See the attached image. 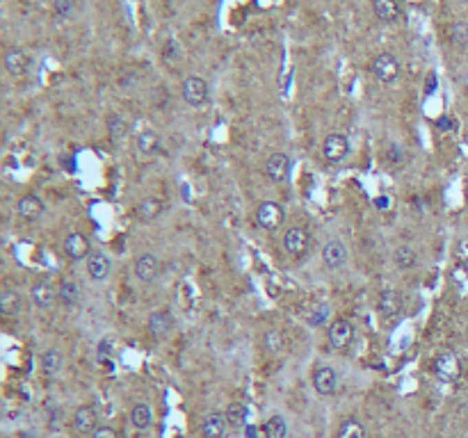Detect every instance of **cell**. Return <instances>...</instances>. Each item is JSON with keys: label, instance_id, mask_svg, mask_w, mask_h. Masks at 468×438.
Returning <instances> with one entry per match:
<instances>
[{"label": "cell", "instance_id": "1", "mask_svg": "<svg viewBox=\"0 0 468 438\" xmlns=\"http://www.w3.org/2000/svg\"><path fill=\"white\" fill-rule=\"evenodd\" d=\"M181 96L190 107H203L210 98V87L201 76H188L181 85Z\"/></svg>", "mask_w": 468, "mask_h": 438}, {"label": "cell", "instance_id": "2", "mask_svg": "<svg viewBox=\"0 0 468 438\" xmlns=\"http://www.w3.org/2000/svg\"><path fill=\"white\" fill-rule=\"evenodd\" d=\"M370 74L377 78L379 83L391 85L398 80L400 76V62L393 53H379L375 55V60L370 62Z\"/></svg>", "mask_w": 468, "mask_h": 438}, {"label": "cell", "instance_id": "3", "mask_svg": "<svg viewBox=\"0 0 468 438\" xmlns=\"http://www.w3.org/2000/svg\"><path fill=\"white\" fill-rule=\"evenodd\" d=\"M283 221H286V210L276 201H263L256 208V224L265 231H279Z\"/></svg>", "mask_w": 468, "mask_h": 438}, {"label": "cell", "instance_id": "4", "mask_svg": "<svg viewBox=\"0 0 468 438\" xmlns=\"http://www.w3.org/2000/svg\"><path fill=\"white\" fill-rule=\"evenodd\" d=\"M434 372L441 382L452 384L462 377V361H459L455 351H441V354L434 358Z\"/></svg>", "mask_w": 468, "mask_h": 438}, {"label": "cell", "instance_id": "5", "mask_svg": "<svg viewBox=\"0 0 468 438\" xmlns=\"http://www.w3.org/2000/svg\"><path fill=\"white\" fill-rule=\"evenodd\" d=\"M347 153H350V140H347V135L343 133H329L327 138L322 142V155L324 160L331 162V164H338L343 162Z\"/></svg>", "mask_w": 468, "mask_h": 438}, {"label": "cell", "instance_id": "6", "mask_svg": "<svg viewBox=\"0 0 468 438\" xmlns=\"http://www.w3.org/2000/svg\"><path fill=\"white\" fill-rule=\"evenodd\" d=\"M290 171H293V160H290L288 153H281V151H276L267 157L265 162V176L269 178L272 183L281 185L286 183L290 178Z\"/></svg>", "mask_w": 468, "mask_h": 438}, {"label": "cell", "instance_id": "7", "mask_svg": "<svg viewBox=\"0 0 468 438\" xmlns=\"http://www.w3.org/2000/svg\"><path fill=\"white\" fill-rule=\"evenodd\" d=\"M311 247V233L304 226H290L286 233H283V249L288 251L290 256L302 258Z\"/></svg>", "mask_w": 468, "mask_h": 438}, {"label": "cell", "instance_id": "8", "mask_svg": "<svg viewBox=\"0 0 468 438\" xmlns=\"http://www.w3.org/2000/svg\"><path fill=\"white\" fill-rule=\"evenodd\" d=\"M354 325L350 320H345V318H338L331 322V327H329V342H331V347L338 349V351H343L347 349L350 344L354 342Z\"/></svg>", "mask_w": 468, "mask_h": 438}, {"label": "cell", "instance_id": "9", "mask_svg": "<svg viewBox=\"0 0 468 438\" xmlns=\"http://www.w3.org/2000/svg\"><path fill=\"white\" fill-rule=\"evenodd\" d=\"M65 254H67L69 261H74V263L87 261V258L91 256V244L82 233L74 231L65 238Z\"/></svg>", "mask_w": 468, "mask_h": 438}, {"label": "cell", "instance_id": "10", "mask_svg": "<svg viewBox=\"0 0 468 438\" xmlns=\"http://www.w3.org/2000/svg\"><path fill=\"white\" fill-rule=\"evenodd\" d=\"M135 276L140 278L142 283H153L160 274V263L153 254H140L135 258Z\"/></svg>", "mask_w": 468, "mask_h": 438}, {"label": "cell", "instance_id": "11", "mask_svg": "<svg viewBox=\"0 0 468 438\" xmlns=\"http://www.w3.org/2000/svg\"><path fill=\"white\" fill-rule=\"evenodd\" d=\"M313 388L324 395V397H329V395H334L338 388V372L331 368V365H320V368H315L313 372Z\"/></svg>", "mask_w": 468, "mask_h": 438}, {"label": "cell", "instance_id": "12", "mask_svg": "<svg viewBox=\"0 0 468 438\" xmlns=\"http://www.w3.org/2000/svg\"><path fill=\"white\" fill-rule=\"evenodd\" d=\"M5 69L7 74L14 76V78H23L27 74V69H30V57L23 48H7L5 50Z\"/></svg>", "mask_w": 468, "mask_h": 438}, {"label": "cell", "instance_id": "13", "mask_svg": "<svg viewBox=\"0 0 468 438\" xmlns=\"http://www.w3.org/2000/svg\"><path fill=\"white\" fill-rule=\"evenodd\" d=\"M16 212H19V217H21V219H25V221H37V219L44 217L46 204H44V201H41L37 195H25V197H21V199H19Z\"/></svg>", "mask_w": 468, "mask_h": 438}, {"label": "cell", "instance_id": "14", "mask_svg": "<svg viewBox=\"0 0 468 438\" xmlns=\"http://www.w3.org/2000/svg\"><path fill=\"white\" fill-rule=\"evenodd\" d=\"M85 263H87V274L91 281H105V278L110 276L112 261L105 251H91V256Z\"/></svg>", "mask_w": 468, "mask_h": 438}, {"label": "cell", "instance_id": "15", "mask_svg": "<svg viewBox=\"0 0 468 438\" xmlns=\"http://www.w3.org/2000/svg\"><path fill=\"white\" fill-rule=\"evenodd\" d=\"M322 263L329 270H340L347 263V247L340 240H329L322 247Z\"/></svg>", "mask_w": 468, "mask_h": 438}, {"label": "cell", "instance_id": "16", "mask_svg": "<svg viewBox=\"0 0 468 438\" xmlns=\"http://www.w3.org/2000/svg\"><path fill=\"white\" fill-rule=\"evenodd\" d=\"M146 327H148V331H151L153 338H158V340L167 338L174 329V315L169 311H153L151 315H148Z\"/></svg>", "mask_w": 468, "mask_h": 438}, {"label": "cell", "instance_id": "17", "mask_svg": "<svg viewBox=\"0 0 468 438\" xmlns=\"http://www.w3.org/2000/svg\"><path fill=\"white\" fill-rule=\"evenodd\" d=\"M226 429H229V420H226L224 413L210 411V413L203 415V420H201V436L203 438H224Z\"/></svg>", "mask_w": 468, "mask_h": 438}, {"label": "cell", "instance_id": "18", "mask_svg": "<svg viewBox=\"0 0 468 438\" xmlns=\"http://www.w3.org/2000/svg\"><path fill=\"white\" fill-rule=\"evenodd\" d=\"M74 429L78 434H94L98 429V413L94 406H78L74 413Z\"/></svg>", "mask_w": 468, "mask_h": 438}, {"label": "cell", "instance_id": "19", "mask_svg": "<svg viewBox=\"0 0 468 438\" xmlns=\"http://www.w3.org/2000/svg\"><path fill=\"white\" fill-rule=\"evenodd\" d=\"M377 311L384 315V318H395V315L402 311V294L393 288H386L377 299Z\"/></svg>", "mask_w": 468, "mask_h": 438}, {"label": "cell", "instance_id": "20", "mask_svg": "<svg viewBox=\"0 0 468 438\" xmlns=\"http://www.w3.org/2000/svg\"><path fill=\"white\" fill-rule=\"evenodd\" d=\"M30 297H32L34 304H37V308H41V311H48V308L55 304L58 292H55V288L48 281H37L30 288Z\"/></svg>", "mask_w": 468, "mask_h": 438}, {"label": "cell", "instance_id": "21", "mask_svg": "<svg viewBox=\"0 0 468 438\" xmlns=\"http://www.w3.org/2000/svg\"><path fill=\"white\" fill-rule=\"evenodd\" d=\"M372 12L381 23H395L400 19L398 0H372Z\"/></svg>", "mask_w": 468, "mask_h": 438}, {"label": "cell", "instance_id": "22", "mask_svg": "<svg viewBox=\"0 0 468 438\" xmlns=\"http://www.w3.org/2000/svg\"><path fill=\"white\" fill-rule=\"evenodd\" d=\"M135 149H137V153L142 157H151L155 151L160 149V138L158 133L151 131V128H146V131H142L137 135V140H135Z\"/></svg>", "mask_w": 468, "mask_h": 438}, {"label": "cell", "instance_id": "23", "mask_svg": "<svg viewBox=\"0 0 468 438\" xmlns=\"http://www.w3.org/2000/svg\"><path fill=\"white\" fill-rule=\"evenodd\" d=\"M58 299L65 304L67 308H76L80 304V285L74 278H65L58 285Z\"/></svg>", "mask_w": 468, "mask_h": 438}, {"label": "cell", "instance_id": "24", "mask_svg": "<svg viewBox=\"0 0 468 438\" xmlns=\"http://www.w3.org/2000/svg\"><path fill=\"white\" fill-rule=\"evenodd\" d=\"M129 124H126V119L122 117L119 112H112L108 114V133H110V140H112V144H122V142L129 138Z\"/></svg>", "mask_w": 468, "mask_h": 438}, {"label": "cell", "instance_id": "25", "mask_svg": "<svg viewBox=\"0 0 468 438\" xmlns=\"http://www.w3.org/2000/svg\"><path fill=\"white\" fill-rule=\"evenodd\" d=\"M226 420H229V427H247V418H249V408H247L245 402H231L226 406Z\"/></svg>", "mask_w": 468, "mask_h": 438}, {"label": "cell", "instance_id": "26", "mask_svg": "<svg viewBox=\"0 0 468 438\" xmlns=\"http://www.w3.org/2000/svg\"><path fill=\"white\" fill-rule=\"evenodd\" d=\"M160 212H162V204H160V199H155V197L142 199L137 208H135V215H137L140 221H151L158 217Z\"/></svg>", "mask_w": 468, "mask_h": 438}, {"label": "cell", "instance_id": "27", "mask_svg": "<svg viewBox=\"0 0 468 438\" xmlns=\"http://www.w3.org/2000/svg\"><path fill=\"white\" fill-rule=\"evenodd\" d=\"M62 368H65V356H62V351L46 349L44 354H41V370H44L48 377L58 375Z\"/></svg>", "mask_w": 468, "mask_h": 438}, {"label": "cell", "instance_id": "28", "mask_svg": "<svg viewBox=\"0 0 468 438\" xmlns=\"http://www.w3.org/2000/svg\"><path fill=\"white\" fill-rule=\"evenodd\" d=\"M131 422L137 429H148L153 425V408L144 404V402H140V404H135L133 406V411H131Z\"/></svg>", "mask_w": 468, "mask_h": 438}, {"label": "cell", "instance_id": "29", "mask_svg": "<svg viewBox=\"0 0 468 438\" xmlns=\"http://www.w3.org/2000/svg\"><path fill=\"white\" fill-rule=\"evenodd\" d=\"M21 294L14 292V290H5L0 294V313L5 315V318H12V315H19L21 313Z\"/></svg>", "mask_w": 468, "mask_h": 438}, {"label": "cell", "instance_id": "30", "mask_svg": "<svg viewBox=\"0 0 468 438\" xmlns=\"http://www.w3.org/2000/svg\"><path fill=\"white\" fill-rule=\"evenodd\" d=\"M260 429H263L265 438H286V434H288V425H286V420H283V415H272V418H267L265 425Z\"/></svg>", "mask_w": 468, "mask_h": 438}, {"label": "cell", "instance_id": "31", "mask_svg": "<svg viewBox=\"0 0 468 438\" xmlns=\"http://www.w3.org/2000/svg\"><path fill=\"white\" fill-rule=\"evenodd\" d=\"M393 263L398 270H411L416 265V251L411 249L409 244H400V247L393 251Z\"/></svg>", "mask_w": 468, "mask_h": 438}, {"label": "cell", "instance_id": "32", "mask_svg": "<svg viewBox=\"0 0 468 438\" xmlns=\"http://www.w3.org/2000/svg\"><path fill=\"white\" fill-rule=\"evenodd\" d=\"M338 438H366V427L357 418H347L338 427Z\"/></svg>", "mask_w": 468, "mask_h": 438}, {"label": "cell", "instance_id": "33", "mask_svg": "<svg viewBox=\"0 0 468 438\" xmlns=\"http://www.w3.org/2000/svg\"><path fill=\"white\" fill-rule=\"evenodd\" d=\"M450 39L455 46H468V23L466 21H457V23L450 28Z\"/></svg>", "mask_w": 468, "mask_h": 438}, {"label": "cell", "instance_id": "34", "mask_svg": "<svg viewBox=\"0 0 468 438\" xmlns=\"http://www.w3.org/2000/svg\"><path fill=\"white\" fill-rule=\"evenodd\" d=\"M112 351H115V344H112V340L103 338L101 342L96 344V361L98 363H108L112 358Z\"/></svg>", "mask_w": 468, "mask_h": 438}, {"label": "cell", "instance_id": "35", "mask_svg": "<svg viewBox=\"0 0 468 438\" xmlns=\"http://www.w3.org/2000/svg\"><path fill=\"white\" fill-rule=\"evenodd\" d=\"M265 347H267V351H272V354L281 351L283 338H281V333L276 331V329H269V331H265Z\"/></svg>", "mask_w": 468, "mask_h": 438}, {"label": "cell", "instance_id": "36", "mask_svg": "<svg viewBox=\"0 0 468 438\" xmlns=\"http://www.w3.org/2000/svg\"><path fill=\"white\" fill-rule=\"evenodd\" d=\"M53 10H55L58 17L69 19L71 14H74V10H76V3H74V0H53Z\"/></svg>", "mask_w": 468, "mask_h": 438}, {"label": "cell", "instance_id": "37", "mask_svg": "<svg viewBox=\"0 0 468 438\" xmlns=\"http://www.w3.org/2000/svg\"><path fill=\"white\" fill-rule=\"evenodd\" d=\"M327 315H329V306H327V304H320V306L315 308L313 313H311V318H309L311 327H317V325H322V322L327 320Z\"/></svg>", "mask_w": 468, "mask_h": 438}, {"label": "cell", "instance_id": "38", "mask_svg": "<svg viewBox=\"0 0 468 438\" xmlns=\"http://www.w3.org/2000/svg\"><path fill=\"white\" fill-rule=\"evenodd\" d=\"M436 91V74L432 71V74H427V78H425V96H432Z\"/></svg>", "mask_w": 468, "mask_h": 438}, {"label": "cell", "instance_id": "39", "mask_svg": "<svg viewBox=\"0 0 468 438\" xmlns=\"http://www.w3.org/2000/svg\"><path fill=\"white\" fill-rule=\"evenodd\" d=\"M91 438H119V434L112 427H98L96 432L91 434Z\"/></svg>", "mask_w": 468, "mask_h": 438}, {"label": "cell", "instance_id": "40", "mask_svg": "<svg viewBox=\"0 0 468 438\" xmlns=\"http://www.w3.org/2000/svg\"><path fill=\"white\" fill-rule=\"evenodd\" d=\"M263 429H258L256 425H247L245 427V438H260Z\"/></svg>", "mask_w": 468, "mask_h": 438}, {"label": "cell", "instance_id": "41", "mask_svg": "<svg viewBox=\"0 0 468 438\" xmlns=\"http://www.w3.org/2000/svg\"><path fill=\"white\" fill-rule=\"evenodd\" d=\"M438 131H450V128H452V121L448 119V117H441V119H438Z\"/></svg>", "mask_w": 468, "mask_h": 438}, {"label": "cell", "instance_id": "42", "mask_svg": "<svg viewBox=\"0 0 468 438\" xmlns=\"http://www.w3.org/2000/svg\"><path fill=\"white\" fill-rule=\"evenodd\" d=\"M464 267H466V274H468V261L464 263Z\"/></svg>", "mask_w": 468, "mask_h": 438}, {"label": "cell", "instance_id": "43", "mask_svg": "<svg viewBox=\"0 0 468 438\" xmlns=\"http://www.w3.org/2000/svg\"><path fill=\"white\" fill-rule=\"evenodd\" d=\"M462 438H468V434H466V436H462Z\"/></svg>", "mask_w": 468, "mask_h": 438}]
</instances>
